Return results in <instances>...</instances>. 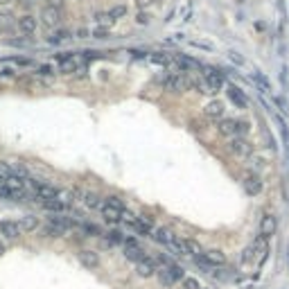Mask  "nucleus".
<instances>
[{
    "label": "nucleus",
    "instance_id": "obj_1",
    "mask_svg": "<svg viewBox=\"0 0 289 289\" xmlns=\"http://www.w3.org/2000/svg\"><path fill=\"white\" fill-rule=\"evenodd\" d=\"M122 256H125L129 262L138 264V262H143L144 257H147V251L140 246V242L136 240V237H127V242L122 244Z\"/></svg>",
    "mask_w": 289,
    "mask_h": 289
},
{
    "label": "nucleus",
    "instance_id": "obj_2",
    "mask_svg": "<svg viewBox=\"0 0 289 289\" xmlns=\"http://www.w3.org/2000/svg\"><path fill=\"white\" fill-rule=\"evenodd\" d=\"M226 147H228V151L233 154V156H237V158H249L251 154H253V144H251L249 140L244 138V136H235V138H228Z\"/></svg>",
    "mask_w": 289,
    "mask_h": 289
},
{
    "label": "nucleus",
    "instance_id": "obj_3",
    "mask_svg": "<svg viewBox=\"0 0 289 289\" xmlns=\"http://www.w3.org/2000/svg\"><path fill=\"white\" fill-rule=\"evenodd\" d=\"M262 190H264L262 177H260L257 172L249 170L244 174V192H246L249 197H257V194H262Z\"/></svg>",
    "mask_w": 289,
    "mask_h": 289
},
{
    "label": "nucleus",
    "instance_id": "obj_4",
    "mask_svg": "<svg viewBox=\"0 0 289 289\" xmlns=\"http://www.w3.org/2000/svg\"><path fill=\"white\" fill-rule=\"evenodd\" d=\"M39 18H41V23H43V27H48V30H52V27H57V25L61 23V18H64V14H61L59 7L43 5V7H41Z\"/></svg>",
    "mask_w": 289,
    "mask_h": 289
},
{
    "label": "nucleus",
    "instance_id": "obj_5",
    "mask_svg": "<svg viewBox=\"0 0 289 289\" xmlns=\"http://www.w3.org/2000/svg\"><path fill=\"white\" fill-rule=\"evenodd\" d=\"M170 57H172V64H174L178 70H183V72L204 70L201 61H197L194 57H190V54H170Z\"/></svg>",
    "mask_w": 289,
    "mask_h": 289
},
{
    "label": "nucleus",
    "instance_id": "obj_6",
    "mask_svg": "<svg viewBox=\"0 0 289 289\" xmlns=\"http://www.w3.org/2000/svg\"><path fill=\"white\" fill-rule=\"evenodd\" d=\"M165 88L181 95V93L190 91V77L188 75H167L165 77Z\"/></svg>",
    "mask_w": 289,
    "mask_h": 289
},
{
    "label": "nucleus",
    "instance_id": "obj_7",
    "mask_svg": "<svg viewBox=\"0 0 289 289\" xmlns=\"http://www.w3.org/2000/svg\"><path fill=\"white\" fill-rule=\"evenodd\" d=\"M77 260L81 262V267L88 271H95L99 269V264H102V260H99V253L93 249H79L77 251Z\"/></svg>",
    "mask_w": 289,
    "mask_h": 289
},
{
    "label": "nucleus",
    "instance_id": "obj_8",
    "mask_svg": "<svg viewBox=\"0 0 289 289\" xmlns=\"http://www.w3.org/2000/svg\"><path fill=\"white\" fill-rule=\"evenodd\" d=\"M36 27H39V20H36V16H32V14H23V16L16 18V30H18L23 36H34Z\"/></svg>",
    "mask_w": 289,
    "mask_h": 289
},
{
    "label": "nucleus",
    "instance_id": "obj_9",
    "mask_svg": "<svg viewBox=\"0 0 289 289\" xmlns=\"http://www.w3.org/2000/svg\"><path fill=\"white\" fill-rule=\"evenodd\" d=\"M204 79H206V84L210 86V91L212 95H217V93L224 88V72H219L217 68H204Z\"/></svg>",
    "mask_w": 289,
    "mask_h": 289
},
{
    "label": "nucleus",
    "instance_id": "obj_10",
    "mask_svg": "<svg viewBox=\"0 0 289 289\" xmlns=\"http://www.w3.org/2000/svg\"><path fill=\"white\" fill-rule=\"evenodd\" d=\"M226 97H228L230 104L237 106V109H246V106H249V97H246V93L240 91L235 84L226 86Z\"/></svg>",
    "mask_w": 289,
    "mask_h": 289
},
{
    "label": "nucleus",
    "instance_id": "obj_11",
    "mask_svg": "<svg viewBox=\"0 0 289 289\" xmlns=\"http://www.w3.org/2000/svg\"><path fill=\"white\" fill-rule=\"evenodd\" d=\"M75 52H64V54H57L59 59V72L61 75H72V72L79 70V61L72 57Z\"/></svg>",
    "mask_w": 289,
    "mask_h": 289
},
{
    "label": "nucleus",
    "instance_id": "obj_12",
    "mask_svg": "<svg viewBox=\"0 0 289 289\" xmlns=\"http://www.w3.org/2000/svg\"><path fill=\"white\" fill-rule=\"evenodd\" d=\"M224 113H226V106H224V102H219V99H212V102H208V104L204 106V118L206 120H219L224 118Z\"/></svg>",
    "mask_w": 289,
    "mask_h": 289
},
{
    "label": "nucleus",
    "instance_id": "obj_13",
    "mask_svg": "<svg viewBox=\"0 0 289 289\" xmlns=\"http://www.w3.org/2000/svg\"><path fill=\"white\" fill-rule=\"evenodd\" d=\"M276 230H278V217L276 215H264L262 219H260V235L262 237H267V240H269V237H273L276 235Z\"/></svg>",
    "mask_w": 289,
    "mask_h": 289
},
{
    "label": "nucleus",
    "instance_id": "obj_14",
    "mask_svg": "<svg viewBox=\"0 0 289 289\" xmlns=\"http://www.w3.org/2000/svg\"><path fill=\"white\" fill-rule=\"evenodd\" d=\"M156 271H158V264H156V260L149 257V256L144 257L143 262L136 264V276H138V278H151Z\"/></svg>",
    "mask_w": 289,
    "mask_h": 289
},
{
    "label": "nucleus",
    "instance_id": "obj_15",
    "mask_svg": "<svg viewBox=\"0 0 289 289\" xmlns=\"http://www.w3.org/2000/svg\"><path fill=\"white\" fill-rule=\"evenodd\" d=\"M0 235L5 237V240H18L23 235V230H20L18 222H9V219H2L0 222Z\"/></svg>",
    "mask_w": 289,
    "mask_h": 289
},
{
    "label": "nucleus",
    "instance_id": "obj_16",
    "mask_svg": "<svg viewBox=\"0 0 289 289\" xmlns=\"http://www.w3.org/2000/svg\"><path fill=\"white\" fill-rule=\"evenodd\" d=\"M217 133L226 136V138H235L237 136V120L235 118H222L217 122Z\"/></svg>",
    "mask_w": 289,
    "mask_h": 289
},
{
    "label": "nucleus",
    "instance_id": "obj_17",
    "mask_svg": "<svg viewBox=\"0 0 289 289\" xmlns=\"http://www.w3.org/2000/svg\"><path fill=\"white\" fill-rule=\"evenodd\" d=\"M99 215H102V219L109 222V224H120L122 222V210L115 208V206H111V204H106V201H104V206L99 208Z\"/></svg>",
    "mask_w": 289,
    "mask_h": 289
},
{
    "label": "nucleus",
    "instance_id": "obj_18",
    "mask_svg": "<svg viewBox=\"0 0 289 289\" xmlns=\"http://www.w3.org/2000/svg\"><path fill=\"white\" fill-rule=\"evenodd\" d=\"M81 204L88 210H99L104 206V201H102V197H99L97 192H81Z\"/></svg>",
    "mask_w": 289,
    "mask_h": 289
},
{
    "label": "nucleus",
    "instance_id": "obj_19",
    "mask_svg": "<svg viewBox=\"0 0 289 289\" xmlns=\"http://www.w3.org/2000/svg\"><path fill=\"white\" fill-rule=\"evenodd\" d=\"M18 226H20V230H23V235H30V233H34V230H39L41 228V224H39V217L36 215H25L23 219L18 222Z\"/></svg>",
    "mask_w": 289,
    "mask_h": 289
},
{
    "label": "nucleus",
    "instance_id": "obj_20",
    "mask_svg": "<svg viewBox=\"0 0 289 289\" xmlns=\"http://www.w3.org/2000/svg\"><path fill=\"white\" fill-rule=\"evenodd\" d=\"M48 222H52L54 226H59L64 233H70L72 228H75V222H72L70 217H64L61 212H54V215H50V219Z\"/></svg>",
    "mask_w": 289,
    "mask_h": 289
},
{
    "label": "nucleus",
    "instance_id": "obj_21",
    "mask_svg": "<svg viewBox=\"0 0 289 289\" xmlns=\"http://www.w3.org/2000/svg\"><path fill=\"white\" fill-rule=\"evenodd\" d=\"M204 257L212 264V267H222V264H226V253H224V251H219V249L204 251Z\"/></svg>",
    "mask_w": 289,
    "mask_h": 289
},
{
    "label": "nucleus",
    "instance_id": "obj_22",
    "mask_svg": "<svg viewBox=\"0 0 289 289\" xmlns=\"http://www.w3.org/2000/svg\"><path fill=\"white\" fill-rule=\"evenodd\" d=\"M39 233H41L43 237H50V240H57V237H64V235H66V233H64V230H61L59 226H54L52 222L43 224V226L39 228Z\"/></svg>",
    "mask_w": 289,
    "mask_h": 289
},
{
    "label": "nucleus",
    "instance_id": "obj_23",
    "mask_svg": "<svg viewBox=\"0 0 289 289\" xmlns=\"http://www.w3.org/2000/svg\"><path fill=\"white\" fill-rule=\"evenodd\" d=\"M253 249H256V256L264 262V260H267V253H269V240L262 235H257V240L253 242Z\"/></svg>",
    "mask_w": 289,
    "mask_h": 289
},
{
    "label": "nucleus",
    "instance_id": "obj_24",
    "mask_svg": "<svg viewBox=\"0 0 289 289\" xmlns=\"http://www.w3.org/2000/svg\"><path fill=\"white\" fill-rule=\"evenodd\" d=\"M14 27H16V18H14L12 14L0 12V34H9V32H14Z\"/></svg>",
    "mask_w": 289,
    "mask_h": 289
},
{
    "label": "nucleus",
    "instance_id": "obj_25",
    "mask_svg": "<svg viewBox=\"0 0 289 289\" xmlns=\"http://www.w3.org/2000/svg\"><path fill=\"white\" fill-rule=\"evenodd\" d=\"M68 39H72L70 30H54L50 36H46V41L50 46H59V43H64V41H68Z\"/></svg>",
    "mask_w": 289,
    "mask_h": 289
},
{
    "label": "nucleus",
    "instance_id": "obj_26",
    "mask_svg": "<svg viewBox=\"0 0 289 289\" xmlns=\"http://www.w3.org/2000/svg\"><path fill=\"white\" fill-rule=\"evenodd\" d=\"M129 226H131V228L136 230L140 237H154V228H151V226H147V224H144L143 219H138V217H136V219H133Z\"/></svg>",
    "mask_w": 289,
    "mask_h": 289
},
{
    "label": "nucleus",
    "instance_id": "obj_27",
    "mask_svg": "<svg viewBox=\"0 0 289 289\" xmlns=\"http://www.w3.org/2000/svg\"><path fill=\"white\" fill-rule=\"evenodd\" d=\"M104 237H106V242L111 244V246H122V244L127 242V235H125V233H122L120 228L109 230V233H106Z\"/></svg>",
    "mask_w": 289,
    "mask_h": 289
},
{
    "label": "nucleus",
    "instance_id": "obj_28",
    "mask_svg": "<svg viewBox=\"0 0 289 289\" xmlns=\"http://www.w3.org/2000/svg\"><path fill=\"white\" fill-rule=\"evenodd\" d=\"M156 276H158V283L163 285L165 289H174V285H177V280H174V278L170 276V271L165 269V267H158Z\"/></svg>",
    "mask_w": 289,
    "mask_h": 289
},
{
    "label": "nucleus",
    "instance_id": "obj_29",
    "mask_svg": "<svg viewBox=\"0 0 289 289\" xmlns=\"http://www.w3.org/2000/svg\"><path fill=\"white\" fill-rule=\"evenodd\" d=\"M81 235H86V237H104V233H102V228L99 226H95V224H88V222H84L81 226Z\"/></svg>",
    "mask_w": 289,
    "mask_h": 289
},
{
    "label": "nucleus",
    "instance_id": "obj_30",
    "mask_svg": "<svg viewBox=\"0 0 289 289\" xmlns=\"http://www.w3.org/2000/svg\"><path fill=\"white\" fill-rule=\"evenodd\" d=\"M93 18L97 20L99 27H109V30H111V25L115 23V20L109 16V12H95V14H93Z\"/></svg>",
    "mask_w": 289,
    "mask_h": 289
},
{
    "label": "nucleus",
    "instance_id": "obj_31",
    "mask_svg": "<svg viewBox=\"0 0 289 289\" xmlns=\"http://www.w3.org/2000/svg\"><path fill=\"white\" fill-rule=\"evenodd\" d=\"M154 240H156L158 244H167L172 240V233H170V228H165V226H161V228H156L154 230Z\"/></svg>",
    "mask_w": 289,
    "mask_h": 289
},
{
    "label": "nucleus",
    "instance_id": "obj_32",
    "mask_svg": "<svg viewBox=\"0 0 289 289\" xmlns=\"http://www.w3.org/2000/svg\"><path fill=\"white\" fill-rule=\"evenodd\" d=\"M192 260H194V264L201 269V273H215V267H212V264L206 260L204 253H201V256H197V257H192Z\"/></svg>",
    "mask_w": 289,
    "mask_h": 289
},
{
    "label": "nucleus",
    "instance_id": "obj_33",
    "mask_svg": "<svg viewBox=\"0 0 289 289\" xmlns=\"http://www.w3.org/2000/svg\"><path fill=\"white\" fill-rule=\"evenodd\" d=\"M149 61H151V64H156V66L167 68L172 64V57H170V54H163V52H154L149 57Z\"/></svg>",
    "mask_w": 289,
    "mask_h": 289
},
{
    "label": "nucleus",
    "instance_id": "obj_34",
    "mask_svg": "<svg viewBox=\"0 0 289 289\" xmlns=\"http://www.w3.org/2000/svg\"><path fill=\"white\" fill-rule=\"evenodd\" d=\"M165 269L170 271V276L174 278L177 283H178V280H183V278H185V271H183V267H181V264H177V262H170V264H167V267H165Z\"/></svg>",
    "mask_w": 289,
    "mask_h": 289
},
{
    "label": "nucleus",
    "instance_id": "obj_35",
    "mask_svg": "<svg viewBox=\"0 0 289 289\" xmlns=\"http://www.w3.org/2000/svg\"><path fill=\"white\" fill-rule=\"evenodd\" d=\"M91 36H93V39H97V41H109V39H111V30H109V27H99L97 25L91 32Z\"/></svg>",
    "mask_w": 289,
    "mask_h": 289
},
{
    "label": "nucleus",
    "instance_id": "obj_36",
    "mask_svg": "<svg viewBox=\"0 0 289 289\" xmlns=\"http://www.w3.org/2000/svg\"><path fill=\"white\" fill-rule=\"evenodd\" d=\"M0 199L2 201H18V194L12 190V188H7L5 183L0 185Z\"/></svg>",
    "mask_w": 289,
    "mask_h": 289
},
{
    "label": "nucleus",
    "instance_id": "obj_37",
    "mask_svg": "<svg viewBox=\"0 0 289 289\" xmlns=\"http://www.w3.org/2000/svg\"><path fill=\"white\" fill-rule=\"evenodd\" d=\"M109 16H111L113 20H120L127 16V5H113L111 9H109Z\"/></svg>",
    "mask_w": 289,
    "mask_h": 289
},
{
    "label": "nucleus",
    "instance_id": "obj_38",
    "mask_svg": "<svg viewBox=\"0 0 289 289\" xmlns=\"http://www.w3.org/2000/svg\"><path fill=\"white\" fill-rule=\"evenodd\" d=\"M36 75H39V77H54L57 72H54V66H50V64H41V66L36 68Z\"/></svg>",
    "mask_w": 289,
    "mask_h": 289
},
{
    "label": "nucleus",
    "instance_id": "obj_39",
    "mask_svg": "<svg viewBox=\"0 0 289 289\" xmlns=\"http://www.w3.org/2000/svg\"><path fill=\"white\" fill-rule=\"evenodd\" d=\"M253 79H256L257 84L262 86V88H264V93H269V91H271V84H269V79L264 77L262 72H253Z\"/></svg>",
    "mask_w": 289,
    "mask_h": 289
},
{
    "label": "nucleus",
    "instance_id": "obj_40",
    "mask_svg": "<svg viewBox=\"0 0 289 289\" xmlns=\"http://www.w3.org/2000/svg\"><path fill=\"white\" fill-rule=\"evenodd\" d=\"M226 57H228L230 61H233V64H235L237 68H242L244 66V57L240 52H235V50H228V52H226Z\"/></svg>",
    "mask_w": 289,
    "mask_h": 289
},
{
    "label": "nucleus",
    "instance_id": "obj_41",
    "mask_svg": "<svg viewBox=\"0 0 289 289\" xmlns=\"http://www.w3.org/2000/svg\"><path fill=\"white\" fill-rule=\"evenodd\" d=\"M30 39L23 36V39H5V46H12V48H27Z\"/></svg>",
    "mask_w": 289,
    "mask_h": 289
},
{
    "label": "nucleus",
    "instance_id": "obj_42",
    "mask_svg": "<svg viewBox=\"0 0 289 289\" xmlns=\"http://www.w3.org/2000/svg\"><path fill=\"white\" fill-rule=\"evenodd\" d=\"M133 20H136V25H143L144 27V25H149V23H151V16H149V12H138Z\"/></svg>",
    "mask_w": 289,
    "mask_h": 289
},
{
    "label": "nucleus",
    "instance_id": "obj_43",
    "mask_svg": "<svg viewBox=\"0 0 289 289\" xmlns=\"http://www.w3.org/2000/svg\"><path fill=\"white\" fill-rule=\"evenodd\" d=\"M12 174H14V170L9 167V163H5V161H0V178H2V181H7V178L12 177Z\"/></svg>",
    "mask_w": 289,
    "mask_h": 289
},
{
    "label": "nucleus",
    "instance_id": "obj_44",
    "mask_svg": "<svg viewBox=\"0 0 289 289\" xmlns=\"http://www.w3.org/2000/svg\"><path fill=\"white\" fill-rule=\"evenodd\" d=\"M273 102H276L278 109H280V111H283L285 115H287V113H289V102H287V97H285V95H278V97L273 99Z\"/></svg>",
    "mask_w": 289,
    "mask_h": 289
},
{
    "label": "nucleus",
    "instance_id": "obj_45",
    "mask_svg": "<svg viewBox=\"0 0 289 289\" xmlns=\"http://www.w3.org/2000/svg\"><path fill=\"white\" fill-rule=\"evenodd\" d=\"M253 257H256V249H253V244H251V246H246V249L242 251V262L246 264V262H251Z\"/></svg>",
    "mask_w": 289,
    "mask_h": 289
},
{
    "label": "nucleus",
    "instance_id": "obj_46",
    "mask_svg": "<svg viewBox=\"0 0 289 289\" xmlns=\"http://www.w3.org/2000/svg\"><path fill=\"white\" fill-rule=\"evenodd\" d=\"M181 283H183V287H181V289H201V285L197 283V278H188V276H185Z\"/></svg>",
    "mask_w": 289,
    "mask_h": 289
},
{
    "label": "nucleus",
    "instance_id": "obj_47",
    "mask_svg": "<svg viewBox=\"0 0 289 289\" xmlns=\"http://www.w3.org/2000/svg\"><path fill=\"white\" fill-rule=\"evenodd\" d=\"M251 131V125L246 120H237V136H246Z\"/></svg>",
    "mask_w": 289,
    "mask_h": 289
},
{
    "label": "nucleus",
    "instance_id": "obj_48",
    "mask_svg": "<svg viewBox=\"0 0 289 289\" xmlns=\"http://www.w3.org/2000/svg\"><path fill=\"white\" fill-rule=\"evenodd\" d=\"M0 77L2 79H16L18 77V72H16V68H2V70H0Z\"/></svg>",
    "mask_w": 289,
    "mask_h": 289
},
{
    "label": "nucleus",
    "instance_id": "obj_49",
    "mask_svg": "<svg viewBox=\"0 0 289 289\" xmlns=\"http://www.w3.org/2000/svg\"><path fill=\"white\" fill-rule=\"evenodd\" d=\"M106 204H111V206H115V208H120V210H125V204H122V199L115 197V194L106 197Z\"/></svg>",
    "mask_w": 289,
    "mask_h": 289
},
{
    "label": "nucleus",
    "instance_id": "obj_50",
    "mask_svg": "<svg viewBox=\"0 0 289 289\" xmlns=\"http://www.w3.org/2000/svg\"><path fill=\"white\" fill-rule=\"evenodd\" d=\"M151 5H154V0H136V9L138 12H147Z\"/></svg>",
    "mask_w": 289,
    "mask_h": 289
},
{
    "label": "nucleus",
    "instance_id": "obj_51",
    "mask_svg": "<svg viewBox=\"0 0 289 289\" xmlns=\"http://www.w3.org/2000/svg\"><path fill=\"white\" fill-rule=\"evenodd\" d=\"M262 133H264V140H267V147L273 149L276 144H273V138H271V133H269V129H267V125H262Z\"/></svg>",
    "mask_w": 289,
    "mask_h": 289
},
{
    "label": "nucleus",
    "instance_id": "obj_52",
    "mask_svg": "<svg viewBox=\"0 0 289 289\" xmlns=\"http://www.w3.org/2000/svg\"><path fill=\"white\" fill-rule=\"evenodd\" d=\"M138 219H143V222L147 224V226H151V228H154V222H156V219H154L151 215H147V212H143V215H140Z\"/></svg>",
    "mask_w": 289,
    "mask_h": 289
},
{
    "label": "nucleus",
    "instance_id": "obj_53",
    "mask_svg": "<svg viewBox=\"0 0 289 289\" xmlns=\"http://www.w3.org/2000/svg\"><path fill=\"white\" fill-rule=\"evenodd\" d=\"M14 64H18V66H30V64H32V59H27V57H16V59H14Z\"/></svg>",
    "mask_w": 289,
    "mask_h": 289
},
{
    "label": "nucleus",
    "instance_id": "obj_54",
    "mask_svg": "<svg viewBox=\"0 0 289 289\" xmlns=\"http://www.w3.org/2000/svg\"><path fill=\"white\" fill-rule=\"evenodd\" d=\"M192 46H194V48H201V50H208V52L212 50L210 43H199V41H192Z\"/></svg>",
    "mask_w": 289,
    "mask_h": 289
},
{
    "label": "nucleus",
    "instance_id": "obj_55",
    "mask_svg": "<svg viewBox=\"0 0 289 289\" xmlns=\"http://www.w3.org/2000/svg\"><path fill=\"white\" fill-rule=\"evenodd\" d=\"M5 253H7V242H5V237L0 235V257L5 256Z\"/></svg>",
    "mask_w": 289,
    "mask_h": 289
},
{
    "label": "nucleus",
    "instance_id": "obj_56",
    "mask_svg": "<svg viewBox=\"0 0 289 289\" xmlns=\"http://www.w3.org/2000/svg\"><path fill=\"white\" fill-rule=\"evenodd\" d=\"M88 34H91V32H88L86 27H79V30H77V39H86Z\"/></svg>",
    "mask_w": 289,
    "mask_h": 289
},
{
    "label": "nucleus",
    "instance_id": "obj_57",
    "mask_svg": "<svg viewBox=\"0 0 289 289\" xmlns=\"http://www.w3.org/2000/svg\"><path fill=\"white\" fill-rule=\"evenodd\" d=\"M253 163H256V170H260V167L264 170V163H267V161H264V158H253ZM256 170H253V172H256Z\"/></svg>",
    "mask_w": 289,
    "mask_h": 289
},
{
    "label": "nucleus",
    "instance_id": "obj_58",
    "mask_svg": "<svg viewBox=\"0 0 289 289\" xmlns=\"http://www.w3.org/2000/svg\"><path fill=\"white\" fill-rule=\"evenodd\" d=\"M64 2H66V0H48V5H52V7H64Z\"/></svg>",
    "mask_w": 289,
    "mask_h": 289
},
{
    "label": "nucleus",
    "instance_id": "obj_59",
    "mask_svg": "<svg viewBox=\"0 0 289 289\" xmlns=\"http://www.w3.org/2000/svg\"><path fill=\"white\" fill-rule=\"evenodd\" d=\"M16 2H18L20 7H32L34 2H36V0H16Z\"/></svg>",
    "mask_w": 289,
    "mask_h": 289
},
{
    "label": "nucleus",
    "instance_id": "obj_60",
    "mask_svg": "<svg viewBox=\"0 0 289 289\" xmlns=\"http://www.w3.org/2000/svg\"><path fill=\"white\" fill-rule=\"evenodd\" d=\"M285 199L289 201V188H287V185H285Z\"/></svg>",
    "mask_w": 289,
    "mask_h": 289
},
{
    "label": "nucleus",
    "instance_id": "obj_61",
    "mask_svg": "<svg viewBox=\"0 0 289 289\" xmlns=\"http://www.w3.org/2000/svg\"><path fill=\"white\" fill-rule=\"evenodd\" d=\"M9 2H12V0H0V5L5 7V5H9Z\"/></svg>",
    "mask_w": 289,
    "mask_h": 289
},
{
    "label": "nucleus",
    "instance_id": "obj_62",
    "mask_svg": "<svg viewBox=\"0 0 289 289\" xmlns=\"http://www.w3.org/2000/svg\"><path fill=\"white\" fill-rule=\"evenodd\" d=\"M2 183H5V181H2V178H0V185H2Z\"/></svg>",
    "mask_w": 289,
    "mask_h": 289
},
{
    "label": "nucleus",
    "instance_id": "obj_63",
    "mask_svg": "<svg viewBox=\"0 0 289 289\" xmlns=\"http://www.w3.org/2000/svg\"><path fill=\"white\" fill-rule=\"evenodd\" d=\"M201 289H210V287H201Z\"/></svg>",
    "mask_w": 289,
    "mask_h": 289
}]
</instances>
